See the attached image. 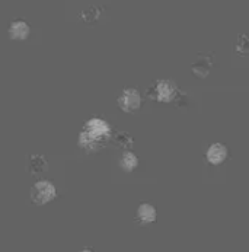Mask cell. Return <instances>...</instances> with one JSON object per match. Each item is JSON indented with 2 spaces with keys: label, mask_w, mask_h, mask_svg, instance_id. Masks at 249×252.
Returning a JSON list of instances; mask_svg holds the SVG:
<instances>
[{
  "label": "cell",
  "mask_w": 249,
  "mask_h": 252,
  "mask_svg": "<svg viewBox=\"0 0 249 252\" xmlns=\"http://www.w3.org/2000/svg\"><path fill=\"white\" fill-rule=\"evenodd\" d=\"M157 217V212L156 207L150 203H142L137 207V213H136V219L140 224H150L155 223Z\"/></svg>",
  "instance_id": "cell-8"
},
{
  "label": "cell",
  "mask_w": 249,
  "mask_h": 252,
  "mask_svg": "<svg viewBox=\"0 0 249 252\" xmlns=\"http://www.w3.org/2000/svg\"><path fill=\"white\" fill-rule=\"evenodd\" d=\"M118 163H120V168H121L124 172H133V171L137 169L140 160H139V156H137L133 150L125 149V150L123 152V155H121Z\"/></svg>",
  "instance_id": "cell-9"
},
{
  "label": "cell",
  "mask_w": 249,
  "mask_h": 252,
  "mask_svg": "<svg viewBox=\"0 0 249 252\" xmlns=\"http://www.w3.org/2000/svg\"><path fill=\"white\" fill-rule=\"evenodd\" d=\"M111 133L112 131H111V126L108 121L98 117L89 118L85 123V127L79 136V144L82 149L88 152L101 150L107 144V142H109Z\"/></svg>",
  "instance_id": "cell-1"
},
{
  "label": "cell",
  "mask_w": 249,
  "mask_h": 252,
  "mask_svg": "<svg viewBox=\"0 0 249 252\" xmlns=\"http://www.w3.org/2000/svg\"><path fill=\"white\" fill-rule=\"evenodd\" d=\"M79 252H95L92 248H82Z\"/></svg>",
  "instance_id": "cell-13"
},
{
  "label": "cell",
  "mask_w": 249,
  "mask_h": 252,
  "mask_svg": "<svg viewBox=\"0 0 249 252\" xmlns=\"http://www.w3.org/2000/svg\"><path fill=\"white\" fill-rule=\"evenodd\" d=\"M109 140H112L117 146H120L123 149H130V147H133V143H134V140L127 133H117Z\"/></svg>",
  "instance_id": "cell-11"
},
{
  "label": "cell",
  "mask_w": 249,
  "mask_h": 252,
  "mask_svg": "<svg viewBox=\"0 0 249 252\" xmlns=\"http://www.w3.org/2000/svg\"><path fill=\"white\" fill-rule=\"evenodd\" d=\"M207 162L210 165H221L229 158V149L223 143H213L206 152Z\"/></svg>",
  "instance_id": "cell-6"
},
{
  "label": "cell",
  "mask_w": 249,
  "mask_h": 252,
  "mask_svg": "<svg viewBox=\"0 0 249 252\" xmlns=\"http://www.w3.org/2000/svg\"><path fill=\"white\" fill-rule=\"evenodd\" d=\"M117 102L124 112H136L142 107V94L137 88H124L118 95Z\"/></svg>",
  "instance_id": "cell-4"
},
{
  "label": "cell",
  "mask_w": 249,
  "mask_h": 252,
  "mask_svg": "<svg viewBox=\"0 0 249 252\" xmlns=\"http://www.w3.org/2000/svg\"><path fill=\"white\" fill-rule=\"evenodd\" d=\"M239 41H241L242 44H239V42L236 44V51H239V50H244L242 53H244V54H247V51H248V50H247V48H248V39H247V36L241 35Z\"/></svg>",
  "instance_id": "cell-12"
},
{
  "label": "cell",
  "mask_w": 249,
  "mask_h": 252,
  "mask_svg": "<svg viewBox=\"0 0 249 252\" xmlns=\"http://www.w3.org/2000/svg\"><path fill=\"white\" fill-rule=\"evenodd\" d=\"M57 197V188L56 185L48 180H39L31 187L30 191V200L35 206H44Z\"/></svg>",
  "instance_id": "cell-3"
},
{
  "label": "cell",
  "mask_w": 249,
  "mask_h": 252,
  "mask_svg": "<svg viewBox=\"0 0 249 252\" xmlns=\"http://www.w3.org/2000/svg\"><path fill=\"white\" fill-rule=\"evenodd\" d=\"M179 95L177 83L169 79H159L147 89V98L157 102H172Z\"/></svg>",
  "instance_id": "cell-2"
},
{
  "label": "cell",
  "mask_w": 249,
  "mask_h": 252,
  "mask_svg": "<svg viewBox=\"0 0 249 252\" xmlns=\"http://www.w3.org/2000/svg\"><path fill=\"white\" fill-rule=\"evenodd\" d=\"M214 66V54L213 53H200L195 59V62L191 66V72L198 79H204L209 76Z\"/></svg>",
  "instance_id": "cell-5"
},
{
  "label": "cell",
  "mask_w": 249,
  "mask_h": 252,
  "mask_svg": "<svg viewBox=\"0 0 249 252\" xmlns=\"http://www.w3.org/2000/svg\"><path fill=\"white\" fill-rule=\"evenodd\" d=\"M47 169V160L42 155H32L30 156L28 171L31 174H41Z\"/></svg>",
  "instance_id": "cell-10"
},
{
  "label": "cell",
  "mask_w": 249,
  "mask_h": 252,
  "mask_svg": "<svg viewBox=\"0 0 249 252\" xmlns=\"http://www.w3.org/2000/svg\"><path fill=\"white\" fill-rule=\"evenodd\" d=\"M9 36L10 39H16V41H24L30 36L31 32V28H30V24L24 19H15L10 22L9 25Z\"/></svg>",
  "instance_id": "cell-7"
}]
</instances>
